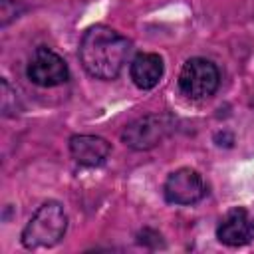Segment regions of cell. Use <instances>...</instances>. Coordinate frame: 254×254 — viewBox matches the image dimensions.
Masks as SVG:
<instances>
[{
    "instance_id": "obj_1",
    "label": "cell",
    "mask_w": 254,
    "mask_h": 254,
    "mask_svg": "<svg viewBox=\"0 0 254 254\" xmlns=\"http://www.w3.org/2000/svg\"><path fill=\"white\" fill-rule=\"evenodd\" d=\"M131 42L109 26H91L79 42V62L97 79H115L127 64Z\"/></svg>"
},
{
    "instance_id": "obj_2",
    "label": "cell",
    "mask_w": 254,
    "mask_h": 254,
    "mask_svg": "<svg viewBox=\"0 0 254 254\" xmlns=\"http://www.w3.org/2000/svg\"><path fill=\"white\" fill-rule=\"evenodd\" d=\"M67 230V216L64 206L56 200H48L32 214L22 230V244L28 250L56 246Z\"/></svg>"
},
{
    "instance_id": "obj_3",
    "label": "cell",
    "mask_w": 254,
    "mask_h": 254,
    "mask_svg": "<svg viewBox=\"0 0 254 254\" xmlns=\"http://www.w3.org/2000/svg\"><path fill=\"white\" fill-rule=\"evenodd\" d=\"M175 129V119L167 113H149L131 121L123 133L121 141L135 151H149L163 143Z\"/></svg>"
},
{
    "instance_id": "obj_4",
    "label": "cell",
    "mask_w": 254,
    "mask_h": 254,
    "mask_svg": "<svg viewBox=\"0 0 254 254\" xmlns=\"http://www.w3.org/2000/svg\"><path fill=\"white\" fill-rule=\"evenodd\" d=\"M220 83L218 67L204 58H190L185 62L179 73V87L189 99L210 97Z\"/></svg>"
},
{
    "instance_id": "obj_5",
    "label": "cell",
    "mask_w": 254,
    "mask_h": 254,
    "mask_svg": "<svg viewBox=\"0 0 254 254\" xmlns=\"http://www.w3.org/2000/svg\"><path fill=\"white\" fill-rule=\"evenodd\" d=\"M26 75L32 83L40 87H56L67 81L69 69L60 54L42 46L32 54L26 67Z\"/></svg>"
},
{
    "instance_id": "obj_6",
    "label": "cell",
    "mask_w": 254,
    "mask_h": 254,
    "mask_svg": "<svg viewBox=\"0 0 254 254\" xmlns=\"http://www.w3.org/2000/svg\"><path fill=\"white\" fill-rule=\"evenodd\" d=\"M163 192H165L167 202L187 206V204L198 202L206 194V185H204L198 171L183 167V169L173 171L167 177Z\"/></svg>"
},
{
    "instance_id": "obj_7",
    "label": "cell",
    "mask_w": 254,
    "mask_h": 254,
    "mask_svg": "<svg viewBox=\"0 0 254 254\" xmlns=\"http://www.w3.org/2000/svg\"><path fill=\"white\" fill-rule=\"evenodd\" d=\"M216 238L226 246H244L254 240V216L238 206L226 212V216L216 226Z\"/></svg>"
},
{
    "instance_id": "obj_8",
    "label": "cell",
    "mask_w": 254,
    "mask_h": 254,
    "mask_svg": "<svg viewBox=\"0 0 254 254\" xmlns=\"http://www.w3.org/2000/svg\"><path fill=\"white\" fill-rule=\"evenodd\" d=\"M69 153L75 163L83 167H97L109 157L111 145L99 135H73L69 139Z\"/></svg>"
},
{
    "instance_id": "obj_9",
    "label": "cell",
    "mask_w": 254,
    "mask_h": 254,
    "mask_svg": "<svg viewBox=\"0 0 254 254\" xmlns=\"http://www.w3.org/2000/svg\"><path fill=\"white\" fill-rule=\"evenodd\" d=\"M163 71H165V65L161 56L151 52L135 56L129 67V75L139 89H153L161 81Z\"/></svg>"
},
{
    "instance_id": "obj_10",
    "label": "cell",
    "mask_w": 254,
    "mask_h": 254,
    "mask_svg": "<svg viewBox=\"0 0 254 254\" xmlns=\"http://www.w3.org/2000/svg\"><path fill=\"white\" fill-rule=\"evenodd\" d=\"M2 113L16 115V91H12L8 79H2Z\"/></svg>"
},
{
    "instance_id": "obj_11",
    "label": "cell",
    "mask_w": 254,
    "mask_h": 254,
    "mask_svg": "<svg viewBox=\"0 0 254 254\" xmlns=\"http://www.w3.org/2000/svg\"><path fill=\"white\" fill-rule=\"evenodd\" d=\"M250 103H252V107H254V91H252V95H250Z\"/></svg>"
}]
</instances>
